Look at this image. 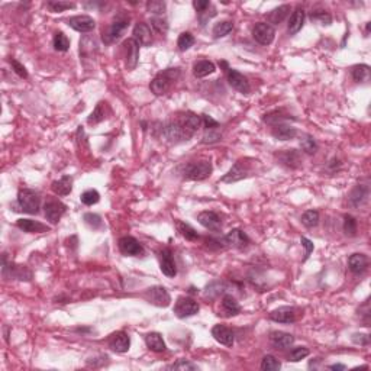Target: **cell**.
I'll return each instance as SVG.
<instances>
[{
	"label": "cell",
	"mask_w": 371,
	"mask_h": 371,
	"mask_svg": "<svg viewBox=\"0 0 371 371\" xmlns=\"http://www.w3.org/2000/svg\"><path fill=\"white\" fill-rule=\"evenodd\" d=\"M202 126V116L193 112H186L180 115L177 119L165 123L161 128V134L167 141L177 144V142L189 141Z\"/></svg>",
	"instance_id": "6da1fadb"
},
{
	"label": "cell",
	"mask_w": 371,
	"mask_h": 371,
	"mask_svg": "<svg viewBox=\"0 0 371 371\" xmlns=\"http://www.w3.org/2000/svg\"><path fill=\"white\" fill-rule=\"evenodd\" d=\"M180 77V68H165L157 74L150 84V90L153 91L155 96H164L167 95L173 84L178 80Z\"/></svg>",
	"instance_id": "7a4b0ae2"
},
{
	"label": "cell",
	"mask_w": 371,
	"mask_h": 371,
	"mask_svg": "<svg viewBox=\"0 0 371 371\" xmlns=\"http://www.w3.org/2000/svg\"><path fill=\"white\" fill-rule=\"evenodd\" d=\"M212 162L208 160L202 161L186 162L184 165L180 167V173L184 180H192V181H202L205 178L210 177L212 174Z\"/></svg>",
	"instance_id": "3957f363"
},
{
	"label": "cell",
	"mask_w": 371,
	"mask_h": 371,
	"mask_svg": "<svg viewBox=\"0 0 371 371\" xmlns=\"http://www.w3.org/2000/svg\"><path fill=\"white\" fill-rule=\"evenodd\" d=\"M16 206L17 210H22L25 213H31L36 215L41 206V197L36 192H33L31 189H21L17 193Z\"/></svg>",
	"instance_id": "277c9868"
},
{
	"label": "cell",
	"mask_w": 371,
	"mask_h": 371,
	"mask_svg": "<svg viewBox=\"0 0 371 371\" xmlns=\"http://www.w3.org/2000/svg\"><path fill=\"white\" fill-rule=\"evenodd\" d=\"M129 25V16L121 13L113 19V22L110 26L107 28V31L103 32V41L105 44H112L115 41H118L122 36V33L125 32V29L128 28Z\"/></svg>",
	"instance_id": "5b68a950"
},
{
	"label": "cell",
	"mask_w": 371,
	"mask_h": 371,
	"mask_svg": "<svg viewBox=\"0 0 371 371\" xmlns=\"http://www.w3.org/2000/svg\"><path fill=\"white\" fill-rule=\"evenodd\" d=\"M144 298L146 299L148 303L158 307H167L171 302L169 291L162 286H153V287L146 289L144 291Z\"/></svg>",
	"instance_id": "8992f818"
},
{
	"label": "cell",
	"mask_w": 371,
	"mask_h": 371,
	"mask_svg": "<svg viewBox=\"0 0 371 371\" xmlns=\"http://www.w3.org/2000/svg\"><path fill=\"white\" fill-rule=\"evenodd\" d=\"M199 303L190 298H178L176 302V306H174V313L180 319H184V318H190V316L196 315L199 312Z\"/></svg>",
	"instance_id": "52a82bcc"
},
{
	"label": "cell",
	"mask_w": 371,
	"mask_h": 371,
	"mask_svg": "<svg viewBox=\"0 0 371 371\" xmlns=\"http://www.w3.org/2000/svg\"><path fill=\"white\" fill-rule=\"evenodd\" d=\"M119 250L123 255L128 257H144L145 250L134 236H122L119 239Z\"/></svg>",
	"instance_id": "ba28073f"
},
{
	"label": "cell",
	"mask_w": 371,
	"mask_h": 371,
	"mask_svg": "<svg viewBox=\"0 0 371 371\" xmlns=\"http://www.w3.org/2000/svg\"><path fill=\"white\" fill-rule=\"evenodd\" d=\"M226 77H228V83L229 86L235 89L236 91H239L242 95H248L251 91V86L248 79L241 74L239 71H236L234 68H228L226 70Z\"/></svg>",
	"instance_id": "9c48e42d"
},
{
	"label": "cell",
	"mask_w": 371,
	"mask_h": 371,
	"mask_svg": "<svg viewBox=\"0 0 371 371\" xmlns=\"http://www.w3.org/2000/svg\"><path fill=\"white\" fill-rule=\"evenodd\" d=\"M252 36L261 45H270L275 38V31L270 24L259 22L252 28Z\"/></svg>",
	"instance_id": "30bf717a"
},
{
	"label": "cell",
	"mask_w": 371,
	"mask_h": 371,
	"mask_svg": "<svg viewBox=\"0 0 371 371\" xmlns=\"http://www.w3.org/2000/svg\"><path fill=\"white\" fill-rule=\"evenodd\" d=\"M250 173L251 170L250 167H248V164L244 162L242 160H239V161L235 162L234 165H232V169L229 170L224 177L220 178V181H222V183H236V181H239V180H244V178L248 177Z\"/></svg>",
	"instance_id": "8fae6325"
},
{
	"label": "cell",
	"mask_w": 371,
	"mask_h": 371,
	"mask_svg": "<svg viewBox=\"0 0 371 371\" xmlns=\"http://www.w3.org/2000/svg\"><path fill=\"white\" fill-rule=\"evenodd\" d=\"M123 49L126 51V60H125V65L126 70H135L138 65V60H139V44L134 38H128L123 42Z\"/></svg>",
	"instance_id": "7c38bea8"
},
{
	"label": "cell",
	"mask_w": 371,
	"mask_h": 371,
	"mask_svg": "<svg viewBox=\"0 0 371 371\" xmlns=\"http://www.w3.org/2000/svg\"><path fill=\"white\" fill-rule=\"evenodd\" d=\"M68 26L73 28L74 31H77V32L87 33L91 32L96 28V21L91 16H87V15H77V16L68 19Z\"/></svg>",
	"instance_id": "4fadbf2b"
},
{
	"label": "cell",
	"mask_w": 371,
	"mask_h": 371,
	"mask_svg": "<svg viewBox=\"0 0 371 371\" xmlns=\"http://www.w3.org/2000/svg\"><path fill=\"white\" fill-rule=\"evenodd\" d=\"M96 52L97 42L95 36H91V35L83 36V40H80V60L84 63V65L87 60L93 61L96 58Z\"/></svg>",
	"instance_id": "5bb4252c"
},
{
	"label": "cell",
	"mask_w": 371,
	"mask_h": 371,
	"mask_svg": "<svg viewBox=\"0 0 371 371\" xmlns=\"http://www.w3.org/2000/svg\"><path fill=\"white\" fill-rule=\"evenodd\" d=\"M197 220H199V224H200L203 228H206V229H209V231H213V232H218L219 229H220V226H222L220 216H219L216 212H213V210L200 212V213L197 215Z\"/></svg>",
	"instance_id": "9a60e30c"
},
{
	"label": "cell",
	"mask_w": 371,
	"mask_h": 371,
	"mask_svg": "<svg viewBox=\"0 0 371 371\" xmlns=\"http://www.w3.org/2000/svg\"><path fill=\"white\" fill-rule=\"evenodd\" d=\"M224 242H225V245H231V247L238 248V250H244V248L248 247L250 238L241 229H232L231 232H228L224 236Z\"/></svg>",
	"instance_id": "2e32d148"
},
{
	"label": "cell",
	"mask_w": 371,
	"mask_h": 371,
	"mask_svg": "<svg viewBox=\"0 0 371 371\" xmlns=\"http://www.w3.org/2000/svg\"><path fill=\"white\" fill-rule=\"evenodd\" d=\"M212 337L215 338L216 342L225 347H232L235 342L234 332L231 331L225 325H215L212 328Z\"/></svg>",
	"instance_id": "e0dca14e"
},
{
	"label": "cell",
	"mask_w": 371,
	"mask_h": 371,
	"mask_svg": "<svg viewBox=\"0 0 371 371\" xmlns=\"http://www.w3.org/2000/svg\"><path fill=\"white\" fill-rule=\"evenodd\" d=\"M44 210H45L47 220H49L51 224H57L65 213L67 206L63 202H60V200H49V202L45 203Z\"/></svg>",
	"instance_id": "ac0fdd59"
},
{
	"label": "cell",
	"mask_w": 371,
	"mask_h": 371,
	"mask_svg": "<svg viewBox=\"0 0 371 371\" xmlns=\"http://www.w3.org/2000/svg\"><path fill=\"white\" fill-rule=\"evenodd\" d=\"M160 268H161L162 274L167 275V277H176L177 274V267L173 258V254L169 248H164L160 252Z\"/></svg>",
	"instance_id": "d6986e66"
},
{
	"label": "cell",
	"mask_w": 371,
	"mask_h": 371,
	"mask_svg": "<svg viewBox=\"0 0 371 371\" xmlns=\"http://www.w3.org/2000/svg\"><path fill=\"white\" fill-rule=\"evenodd\" d=\"M268 318L277 323H293L296 322V309L290 306H282L273 310Z\"/></svg>",
	"instance_id": "ffe728a7"
},
{
	"label": "cell",
	"mask_w": 371,
	"mask_h": 371,
	"mask_svg": "<svg viewBox=\"0 0 371 371\" xmlns=\"http://www.w3.org/2000/svg\"><path fill=\"white\" fill-rule=\"evenodd\" d=\"M132 38L137 41L139 45L142 47H148L151 45L153 42V32H151V28L144 22H139L134 26V31H132Z\"/></svg>",
	"instance_id": "44dd1931"
},
{
	"label": "cell",
	"mask_w": 371,
	"mask_h": 371,
	"mask_svg": "<svg viewBox=\"0 0 371 371\" xmlns=\"http://www.w3.org/2000/svg\"><path fill=\"white\" fill-rule=\"evenodd\" d=\"M109 347L116 353H126L131 347V338L126 332L119 331L109 338Z\"/></svg>",
	"instance_id": "7402d4cb"
},
{
	"label": "cell",
	"mask_w": 371,
	"mask_h": 371,
	"mask_svg": "<svg viewBox=\"0 0 371 371\" xmlns=\"http://www.w3.org/2000/svg\"><path fill=\"white\" fill-rule=\"evenodd\" d=\"M368 200V187L365 184H357L348 196V205L351 208H360Z\"/></svg>",
	"instance_id": "603a6c76"
},
{
	"label": "cell",
	"mask_w": 371,
	"mask_h": 371,
	"mask_svg": "<svg viewBox=\"0 0 371 371\" xmlns=\"http://www.w3.org/2000/svg\"><path fill=\"white\" fill-rule=\"evenodd\" d=\"M270 342L277 349H287L294 344V337L287 332L274 331L270 333Z\"/></svg>",
	"instance_id": "cb8c5ba5"
},
{
	"label": "cell",
	"mask_w": 371,
	"mask_h": 371,
	"mask_svg": "<svg viewBox=\"0 0 371 371\" xmlns=\"http://www.w3.org/2000/svg\"><path fill=\"white\" fill-rule=\"evenodd\" d=\"M16 226L28 234H41V232H47L49 231V228L41 222L32 220V219H17Z\"/></svg>",
	"instance_id": "d4e9b609"
},
{
	"label": "cell",
	"mask_w": 371,
	"mask_h": 371,
	"mask_svg": "<svg viewBox=\"0 0 371 371\" xmlns=\"http://www.w3.org/2000/svg\"><path fill=\"white\" fill-rule=\"evenodd\" d=\"M275 157L286 167L296 169V167L300 165V154L296 150H284V151L275 154Z\"/></svg>",
	"instance_id": "484cf974"
},
{
	"label": "cell",
	"mask_w": 371,
	"mask_h": 371,
	"mask_svg": "<svg viewBox=\"0 0 371 371\" xmlns=\"http://www.w3.org/2000/svg\"><path fill=\"white\" fill-rule=\"evenodd\" d=\"M368 267V257L364 254H353L348 258V268L354 274H363Z\"/></svg>",
	"instance_id": "4316f807"
},
{
	"label": "cell",
	"mask_w": 371,
	"mask_h": 371,
	"mask_svg": "<svg viewBox=\"0 0 371 371\" xmlns=\"http://www.w3.org/2000/svg\"><path fill=\"white\" fill-rule=\"evenodd\" d=\"M51 190L57 196H67V194H70L71 190H73V177L71 176H63L60 180L52 181Z\"/></svg>",
	"instance_id": "83f0119b"
},
{
	"label": "cell",
	"mask_w": 371,
	"mask_h": 371,
	"mask_svg": "<svg viewBox=\"0 0 371 371\" xmlns=\"http://www.w3.org/2000/svg\"><path fill=\"white\" fill-rule=\"evenodd\" d=\"M216 71V65L213 64L209 60H200L197 63H194L193 65V74L194 77L197 79H203V77H208L210 74H213Z\"/></svg>",
	"instance_id": "f1b7e54d"
},
{
	"label": "cell",
	"mask_w": 371,
	"mask_h": 371,
	"mask_svg": "<svg viewBox=\"0 0 371 371\" xmlns=\"http://www.w3.org/2000/svg\"><path fill=\"white\" fill-rule=\"evenodd\" d=\"M271 134H273V137H274L275 139L289 141V139H293V138L298 135V129L290 126V125L282 123V125H275L273 131H271Z\"/></svg>",
	"instance_id": "f546056e"
},
{
	"label": "cell",
	"mask_w": 371,
	"mask_h": 371,
	"mask_svg": "<svg viewBox=\"0 0 371 371\" xmlns=\"http://www.w3.org/2000/svg\"><path fill=\"white\" fill-rule=\"evenodd\" d=\"M145 344L146 347L150 348L151 351H154V353H162V351H165V348H167L165 347L164 339H162V335L158 333V332H150V333H146Z\"/></svg>",
	"instance_id": "4dcf8cb0"
},
{
	"label": "cell",
	"mask_w": 371,
	"mask_h": 371,
	"mask_svg": "<svg viewBox=\"0 0 371 371\" xmlns=\"http://www.w3.org/2000/svg\"><path fill=\"white\" fill-rule=\"evenodd\" d=\"M303 24H305V10L298 8L291 13L290 21H289V32H290V35H296L303 28Z\"/></svg>",
	"instance_id": "1f68e13d"
},
{
	"label": "cell",
	"mask_w": 371,
	"mask_h": 371,
	"mask_svg": "<svg viewBox=\"0 0 371 371\" xmlns=\"http://www.w3.org/2000/svg\"><path fill=\"white\" fill-rule=\"evenodd\" d=\"M107 110H109L107 103H106V102H99L96 107H95V110L90 113L87 122H89L90 125H97V123H100L102 121H105Z\"/></svg>",
	"instance_id": "d6a6232c"
},
{
	"label": "cell",
	"mask_w": 371,
	"mask_h": 371,
	"mask_svg": "<svg viewBox=\"0 0 371 371\" xmlns=\"http://www.w3.org/2000/svg\"><path fill=\"white\" fill-rule=\"evenodd\" d=\"M222 309L228 316H235L241 312V306L232 294H225L222 299Z\"/></svg>",
	"instance_id": "836d02e7"
},
{
	"label": "cell",
	"mask_w": 371,
	"mask_h": 371,
	"mask_svg": "<svg viewBox=\"0 0 371 371\" xmlns=\"http://www.w3.org/2000/svg\"><path fill=\"white\" fill-rule=\"evenodd\" d=\"M289 13H290V6H289V5H283V6L273 9V10L268 13L267 19H268L270 24H282Z\"/></svg>",
	"instance_id": "e575fe53"
},
{
	"label": "cell",
	"mask_w": 371,
	"mask_h": 371,
	"mask_svg": "<svg viewBox=\"0 0 371 371\" xmlns=\"http://www.w3.org/2000/svg\"><path fill=\"white\" fill-rule=\"evenodd\" d=\"M176 226H177V231L180 232V235L187 241H197L199 239V234L196 232L193 226H190L186 222H181V220H177Z\"/></svg>",
	"instance_id": "d590c367"
},
{
	"label": "cell",
	"mask_w": 371,
	"mask_h": 371,
	"mask_svg": "<svg viewBox=\"0 0 371 371\" xmlns=\"http://www.w3.org/2000/svg\"><path fill=\"white\" fill-rule=\"evenodd\" d=\"M351 74H353V79L357 83H364V81L370 79V67L367 64L354 65L353 70H351Z\"/></svg>",
	"instance_id": "8d00e7d4"
},
{
	"label": "cell",
	"mask_w": 371,
	"mask_h": 371,
	"mask_svg": "<svg viewBox=\"0 0 371 371\" xmlns=\"http://www.w3.org/2000/svg\"><path fill=\"white\" fill-rule=\"evenodd\" d=\"M234 29V22L232 21H222V22H219L213 26V36L219 40V38H224L226 36L228 33L231 32Z\"/></svg>",
	"instance_id": "74e56055"
},
{
	"label": "cell",
	"mask_w": 371,
	"mask_h": 371,
	"mask_svg": "<svg viewBox=\"0 0 371 371\" xmlns=\"http://www.w3.org/2000/svg\"><path fill=\"white\" fill-rule=\"evenodd\" d=\"M280 367H282L280 361H279L275 357H273V355H266V357H263V360H261V370L277 371L280 370Z\"/></svg>",
	"instance_id": "f35d334b"
},
{
	"label": "cell",
	"mask_w": 371,
	"mask_h": 371,
	"mask_svg": "<svg viewBox=\"0 0 371 371\" xmlns=\"http://www.w3.org/2000/svg\"><path fill=\"white\" fill-rule=\"evenodd\" d=\"M302 224L306 228H315L319 224V212L318 210H307L302 216Z\"/></svg>",
	"instance_id": "ab89813d"
},
{
	"label": "cell",
	"mask_w": 371,
	"mask_h": 371,
	"mask_svg": "<svg viewBox=\"0 0 371 371\" xmlns=\"http://www.w3.org/2000/svg\"><path fill=\"white\" fill-rule=\"evenodd\" d=\"M80 200L81 203L86 205V206H93V205H96V203L100 200V194H99L97 190L90 189V190H86L84 193H81Z\"/></svg>",
	"instance_id": "60d3db41"
},
{
	"label": "cell",
	"mask_w": 371,
	"mask_h": 371,
	"mask_svg": "<svg viewBox=\"0 0 371 371\" xmlns=\"http://www.w3.org/2000/svg\"><path fill=\"white\" fill-rule=\"evenodd\" d=\"M76 5L74 3H68V2H63V0H52V2H48L47 3V8L54 12V13H61L64 10H68V9H73Z\"/></svg>",
	"instance_id": "b9f144b4"
},
{
	"label": "cell",
	"mask_w": 371,
	"mask_h": 371,
	"mask_svg": "<svg viewBox=\"0 0 371 371\" xmlns=\"http://www.w3.org/2000/svg\"><path fill=\"white\" fill-rule=\"evenodd\" d=\"M54 48L60 52H65L70 48V40L63 32H57L54 35Z\"/></svg>",
	"instance_id": "7bdbcfd3"
},
{
	"label": "cell",
	"mask_w": 371,
	"mask_h": 371,
	"mask_svg": "<svg viewBox=\"0 0 371 371\" xmlns=\"http://www.w3.org/2000/svg\"><path fill=\"white\" fill-rule=\"evenodd\" d=\"M194 44V36L190 32H183L180 33L177 41V47L180 51H187L190 47H193Z\"/></svg>",
	"instance_id": "ee69618b"
},
{
	"label": "cell",
	"mask_w": 371,
	"mask_h": 371,
	"mask_svg": "<svg viewBox=\"0 0 371 371\" xmlns=\"http://www.w3.org/2000/svg\"><path fill=\"white\" fill-rule=\"evenodd\" d=\"M222 139V132L219 128H212V129H206L205 135H203L202 142L203 144H215Z\"/></svg>",
	"instance_id": "f6af8a7d"
},
{
	"label": "cell",
	"mask_w": 371,
	"mask_h": 371,
	"mask_svg": "<svg viewBox=\"0 0 371 371\" xmlns=\"http://www.w3.org/2000/svg\"><path fill=\"white\" fill-rule=\"evenodd\" d=\"M225 291V286H224V283L220 282H213L210 283L209 286L205 289V296L206 298H216L219 296L220 293H224Z\"/></svg>",
	"instance_id": "bcb514c9"
},
{
	"label": "cell",
	"mask_w": 371,
	"mask_h": 371,
	"mask_svg": "<svg viewBox=\"0 0 371 371\" xmlns=\"http://www.w3.org/2000/svg\"><path fill=\"white\" fill-rule=\"evenodd\" d=\"M300 146L306 154H315L318 151V144H316L313 137H310V135H305V137L302 138Z\"/></svg>",
	"instance_id": "7dc6e473"
},
{
	"label": "cell",
	"mask_w": 371,
	"mask_h": 371,
	"mask_svg": "<svg viewBox=\"0 0 371 371\" xmlns=\"http://www.w3.org/2000/svg\"><path fill=\"white\" fill-rule=\"evenodd\" d=\"M289 119H290V116H287V115L284 116V115H282V112H273L270 113V115H266L264 122L275 126V125H282V123H284L286 121H289Z\"/></svg>",
	"instance_id": "c3c4849f"
},
{
	"label": "cell",
	"mask_w": 371,
	"mask_h": 371,
	"mask_svg": "<svg viewBox=\"0 0 371 371\" xmlns=\"http://www.w3.org/2000/svg\"><path fill=\"white\" fill-rule=\"evenodd\" d=\"M151 26H153L154 29L157 31L158 33H164L167 32V29H169V24H167V19L162 16H153L151 17Z\"/></svg>",
	"instance_id": "681fc988"
},
{
	"label": "cell",
	"mask_w": 371,
	"mask_h": 371,
	"mask_svg": "<svg viewBox=\"0 0 371 371\" xmlns=\"http://www.w3.org/2000/svg\"><path fill=\"white\" fill-rule=\"evenodd\" d=\"M344 232L348 236H355L357 235V220L351 215L344 216Z\"/></svg>",
	"instance_id": "f907efd6"
},
{
	"label": "cell",
	"mask_w": 371,
	"mask_h": 371,
	"mask_svg": "<svg viewBox=\"0 0 371 371\" xmlns=\"http://www.w3.org/2000/svg\"><path fill=\"white\" fill-rule=\"evenodd\" d=\"M148 12H151L154 16H161L165 10V3L164 2H148L146 3Z\"/></svg>",
	"instance_id": "816d5d0a"
},
{
	"label": "cell",
	"mask_w": 371,
	"mask_h": 371,
	"mask_svg": "<svg viewBox=\"0 0 371 371\" xmlns=\"http://www.w3.org/2000/svg\"><path fill=\"white\" fill-rule=\"evenodd\" d=\"M84 222L91 228V229H100L103 226L102 218L96 213H86L84 215Z\"/></svg>",
	"instance_id": "f5cc1de1"
},
{
	"label": "cell",
	"mask_w": 371,
	"mask_h": 371,
	"mask_svg": "<svg viewBox=\"0 0 371 371\" xmlns=\"http://www.w3.org/2000/svg\"><path fill=\"white\" fill-rule=\"evenodd\" d=\"M307 355H309V349L306 347L293 348L290 351V361L298 363V361H302L303 358H306Z\"/></svg>",
	"instance_id": "db71d44e"
},
{
	"label": "cell",
	"mask_w": 371,
	"mask_h": 371,
	"mask_svg": "<svg viewBox=\"0 0 371 371\" xmlns=\"http://www.w3.org/2000/svg\"><path fill=\"white\" fill-rule=\"evenodd\" d=\"M312 21H315V22H319L321 25H331L332 22V17L331 15H328V13H325V12H318V13H313L312 16H310Z\"/></svg>",
	"instance_id": "11a10c76"
},
{
	"label": "cell",
	"mask_w": 371,
	"mask_h": 371,
	"mask_svg": "<svg viewBox=\"0 0 371 371\" xmlns=\"http://www.w3.org/2000/svg\"><path fill=\"white\" fill-rule=\"evenodd\" d=\"M169 368H171V370H196L197 365L189 363V361H186V360H180V361H177L176 364L170 365Z\"/></svg>",
	"instance_id": "9f6ffc18"
},
{
	"label": "cell",
	"mask_w": 371,
	"mask_h": 371,
	"mask_svg": "<svg viewBox=\"0 0 371 371\" xmlns=\"http://www.w3.org/2000/svg\"><path fill=\"white\" fill-rule=\"evenodd\" d=\"M300 242H302V247L305 248V257H303V261H306V259L310 257V254H312V251L315 248V245H313V242L309 241V239L305 238V236L300 238Z\"/></svg>",
	"instance_id": "6f0895ef"
},
{
	"label": "cell",
	"mask_w": 371,
	"mask_h": 371,
	"mask_svg": "<svg viewBox=\"0 0 371 371\" xmlns=\"http://www.w3.org/2000/svg\"><path fill=\"white\" fill-rule=\"evenodd\" d=\"M10 64L13 67L15 73H16L21 79H28V71H26V68H25L24 65L21 64L19 61H16V60H10Z\"/></svg>",
	"instance_id": "680465c9"
},
{
	"label": "cell",
	"mask_w": 371,
	"mask_h": 371,
	"mask_svg": "<svg viewBox=\"0 0 371 371\" xmlns=\"http://www.w3.org/2000/svg\"><path fill=\"white\" fill-rule=\"evenodd\" d=\"M202 121H203V128L205 129H212V128H219V123L212 116L209 115H203L202 116Z\"/></svg>",
	"instance_id": "91938a15"
},
{
	"label": "cell",
	"mask_w": 371,
	"mask_h": 371,
	"mask_svg": "<svg viewBox=\"0 0 371 371\" xmlns=\"http://www.w3.org/2000/svg\"><path fill=\"white\" fill-rule=\"evenodd\" d=\"M193 6L199 13H203V12L210 6V2L209 0H194Z\"/></svg>",
	"instance_id": "94428289"
},
{
	"label": "cell",
	"mask_w": 371,
	"mask_h": 371,
	"mask_svg": "<svg viewBox=\"0 0 371 371\" xmlns=\"http://www.w3.org/2000/svg\"><path fill=\"white\" fill-rule=\"evenodd\" d=\"M353 341H354L355 344H360V345H368V342H370V337H368V335H365V333H354Z\"/></svg>",
	"instance_id": "6125c7cd"
},
{
	"label": "cell",
	"mask_w": 371,
	"mask_h": 371,
	"mask_svg": "<svg viewBox=\"0 0 371 371\" xmlns=\"http://www.w3.org/2000/svg\"><path fill=\"white\" fill-rule=\"evenodd\" d=\"M329 368L331 370H345L347 365H344V364H332V365H329Z\"/></svg>",
	"instance_id": "be15d7a7"
}]
</instances>
